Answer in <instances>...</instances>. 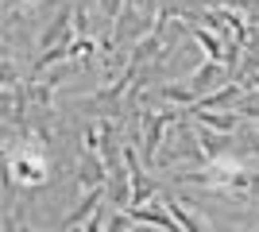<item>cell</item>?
<instances>
[{
    "label": "cell",
    "mask_w": 259,
    "mask_h": 232,
    "mask_svg": "<svg viewBox=\"0 0 259 232\" xmlns=\"http://www.w3.org/2000/svg\"><path fill=\"white\" fill-rule=\"evenodd\" d=\"M124 8H143V0H124Z\"/></svg>",
    "instance_id": "6"
},
{
    "label": "cell",
    "mask_w": 259,
    "mask_h": 232,
    "mask_svg": "<svg viewBox=\"0 0 259 232\" xmlns=\"http://www.w3.org/2000/svg\"><path fill=\"white\" fill-rule=\"evenodd\" d=\"M120 8H124V0H101V12H105L108 20H116V16H120Z\"/></svg>",
    "instance_id": "5"
},
{
    "label": "cell",
    "mask_w": 259,
    "mask_h": 232,
    "mask_svg": "<svg viewBox=\"0 0 259 232\" xmlns=\"http://www.w3.org/2000/svg\"><path fill=\"white\" fill-rule=\"evenodd\" d=\"M0 85L4 89H20V74H16V66H12L8 58H0Z\"/></svg>",
    "instance_id": "4"
},
{
    "label": "cell",
    "mask_w": 259,
    "mask_h": 232,
    "mask_svg": "<svg viewBox=\"0 0 259 232\" xmlns=\"http://www.w3.org/2000/svg\"><path fill=\"white\" fill-rule=\"evenodd\" d=\"M132 228V217H128V209H112L105 217V232H128Z\"/></svg>",
    "instance_id": "3"
},
{
    "label": "cell",
    "mask_w": 259,
    "mask_h": 232,
    "mask_svg": "<svg viewBox=\"0 0 259 232\" xmlns=\"http://www.w3.org/2000/svg\"><path fill=\"white\" fill-rule=\"evenodd\" d=\"M236 97H240V85H225V89L205 93V101H197V109H221V105H232Z\"/></svg>",
    "instance_id": "2"
},
{
    "label": "cell",
    "mask_w": 259,
    "mask_h": 232,
    "mask_svg": "<svg viewBox=\"0 0 259 232\" xmlns=\"http://www.w3.org/2000/svg\"><path fill=\"white\" fill-rule=\"evenodd\" d=\"M194 116H197L201 124H205V128H217V132H232V128L240 124V112H228V116H213V112L194 109Z\"/></svg>",
    "instance_id": "1"
}]
</instances>
